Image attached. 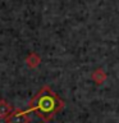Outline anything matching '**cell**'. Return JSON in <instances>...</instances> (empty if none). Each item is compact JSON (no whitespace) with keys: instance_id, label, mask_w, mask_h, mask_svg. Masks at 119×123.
Listing matches in <instances>:
<instances>
[{"instance_id":"2","label":"cell","mask_w":119,"mask_h":123,"mask_svg":"<svg viewBox=\"0 0 119 123\" xmlns=\"http://www.w3.org/2000/svg\"><path fill=\"white\" fill-rule=\"evenodd\" d=\"M30 110H13L5 119L6 123H30Z\"/></svg>"},{"instance_id":"5","label":"cell","mask_w":119,"mask_h":123,"mask_svg":"<svg viewBox=\"0 0 119 123\" xmlns=\"http://www.w3.org/2000/svg\"><path fill=\"white\" fill-rule=\"evenodd\" d=\"M40 56L37 55L36 53H31L28 56H27V59H26V62H27V65L28 67H31V68H35V67H37L38 64H40Z\"/></svg>"},{"instance_id":"3","label":"cell","mask_w":119,"mask_h":123,"mask_svg":"<svg viewBox=\"0 0 119 123\" xmlns=\"http://www.w3.org/2000/svg\"><path fill=\"white\" fill-rule=\"evenodd\" d=\"M91 78H92V81H94L96 85H102L104 82H105V80H106V73H105V71H104L102 68H96L95 71L92 72Z\"/></svg>"},{"instance_id":"1","label":"cell","mask_w":119,"mask_h":123,"mask_svg":"<svg viewBox=\"0 0 119 123\" xmlns=\"http://www.w3.org/2000/svg\"><path fill=\"white\" fill-rule=\"evenodd\" d=\"M64 101L54 92L49 86H44L30 103V111H33L42 121L49 122L61 111L64 108Z\"/></svg>"},{"instance_id":"4","label":"cell","mask_w":119,"mask_h":123,"mask_svg":"<svg viewBox=\"0 0 119 123\" xmlns=\"http://www.w3.org/2000/svg\"><path fill=\"white\" fill-rule=\"evenodd\" d=\"M12 111H13V109H12V106L9 104H8L5 100H0V118L6 119Z\"/></svg>"}]
</instances>
